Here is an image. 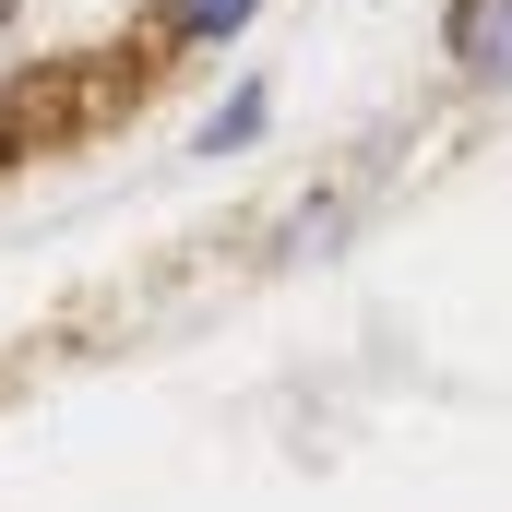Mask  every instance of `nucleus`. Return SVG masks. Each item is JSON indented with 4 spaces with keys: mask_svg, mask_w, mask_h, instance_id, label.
<instances>
[{
    "mask_svg": "<svg viewBox=\"0 0 512 512\" xmlns=\"http://www.w3.org/2000/svg\"><path fill=\"white\" fill-rule=\"evenodd\" d=\"M441 60H453V84L512 96V0H441Z\"/></svg>",
    "mask_w": 512,
    "mask_h": 512,
    "instance_id": "f257e3e1",
    "label": "nucleus"
},
{
    "mask_svg": "<svg viewBox=\"0 0 512 512\" xmlns=\"http://www.w3.org/2000/svg\"><path fill=\"white\" fill-rule=\"evenodd\" d=\"M262 0H155V24L179 36V48H215V36H239Z\"/></svg>",
    "mask_w": 512,
    "mask_h": 512,
    "instance_id": "f03ea898",
    "label": "nucleus"
},
{
    "mask_svg": "<svg viewBox=\"0 0 512 512\" xmlns=\"http://www.w3.org/2000/svg\"><path fill=\"white\" fill-rule=\"evenodd\" d=\"M251 131H262V84H251V96H227V120L203 131V143H251Z\"/></svg>",
    "mask_w": 512,
    "mask_h": 512,
    "instance_id": "7ed1b4c3",
    "label": "nucleus"
}]
</instances>
